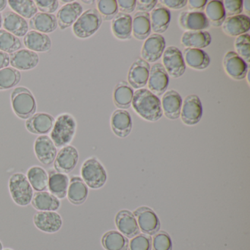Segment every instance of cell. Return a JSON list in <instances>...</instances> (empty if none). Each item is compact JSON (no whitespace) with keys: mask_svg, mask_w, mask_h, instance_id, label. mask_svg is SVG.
I'll return each instance as SVG.
<instances>
[{"mask_svg":"<svg viewBox=\"0 0 250 250\" xmlns=\"http://www.w3.org/2000/svg\"><path fill=\"white\" fill-rule=\"evenodd\" d=\"M131 105L141 118L150 122L159 121L163 115L160 99L147 89L134 91Z\"/></svg>","mask_w":250,"mask_h":250,"instance_id":"6da1fadb","label":"cell"},{"mask_svg":"<svg viewBox=\"0 0 250 250\" xmlns=\"http://www.w3.org/2000/svg\"><path fill=\"white\" fill-rule=\"evenodd\" d=\"M77 127V121L71 114L62 113L57 117L49 137L57 148L69 146L75 137Z\"/></svg>","mask_w":250,"mask_h":250,"instance_id":"7a4b0ae2","label":"cell"},{"mask_svg":"<svg viewBox=\"0 0 250 250\" xmlns=\"http://www.w3.org/2000/svg\"><path fill=\"white\" fill-rule=\"evenodd\" d=\"M11 106L18 118L27 120L36 113L37 109L36 99L27 87H18L11 95Z\"/></svg>","mask_w":250,"mask_h":250,"instance_id":"3957f363","label":"cell"},{"mask_svg":"<svg viewBox=\"0 0 250 250\" xmlns=\"http://www.w3.org/2000/svg\"><path fill=\"white\" fill-rule=\"evenodd\" d=\"M8 188L11 198L16 204L26 207L31 203L34 191L25 174H13L8 181Z\"/></svg>","mask_w":250,"mask_h":250,"instance_id":"277c9868","label":"cell"},{"mask_svg":"<svg viewBox=\"0 0 250 250\" xmlns=\"http://www.w3.org/2000/svg\"><path fill=\"white\" fill-rule=\"evenodd\" d=\"M102 21V16L97 10L95 8L87 10L73 24V33L79 39L91 37L100 28Z\"/></svg>","mask_w":250,"mask_h":250,"instance_id":"5b68a950","label":"cell"},{"mask_svg":"<svg viewBox=\"0 0 250 250\" xmlns=\"http://www.w3.org/2000/svg\"><path fill=\"white\" fill-rule=\"evenodd\" d=\"M81 178L93 189L102 188L107 179L106 169L96 157L86 159L81 167Z\"/></svg>","mask_w":250,"mask_h":250,"instance_id":"8992f818","label":"cell"},{"mask_svg":"<svg viewBox=\"0 0 250 250\" xmlns=\"http://www.w3.org/2000/svg\"><path fill=\"white\" fill-rule=\"evenodd\" d=\"M164 68L168 75L173 78H179L186 71V64L182 52L175 46H169L162 55Z\"/></svg>","mask_w":250,"mask_h":250,"instance_id":"52a82bcc","label":"cell"},{"mask_svg":"<svg viewBox=\"0 0 250 250\" xmlns=\"http://www.w3.org/2000/svg\"><path fill=\"white\" fill-rule=\"evenodd\" d=\"M133 214L137 219L139 228L144 234L155 235L160 229V221L156 213L147 206L136 209Z\"/></svg>","mask_w":250,"mask_h":250,"instance_id":"ba28073f","label":"cell"},{"mask_svg":"<svg viewBox=\"0 0 250 250\" xmlns=\"http://www.w3.org/2000/svg\"><path fill=\"white\" fill-rule=\"evenodd\" d=\"M203 112L200 98L196 95H189L183 102L180 117L186 125H194L200 122Z\"/></svg>","mask_w":250,"mask_h":250,"instance_id":"9c48e42d","label":"cell"},{"mask_svg":"<svg viewBox=\"0 0 250 250\" xmlns=\"http://www.w3.org/2000/svg\"><path fill=\"white\" fill-rule=\"evenodd\" d=\"M79 152L75 147L67 146L62 147L54 162V169L58 172L67 174L72 172L78 164Z\"/></svg>","mask_w":250,"mask_h":250,"instance_id":"30bf717a","label":"cell"},{"mask_svg":"<svg viewBox=\"0 0 250 250\" xmlns=\"http://www.w3.org/2000/svg\"><path fill=\"white\" fill-rule=\"evenodd\" d=\"M37 229L46 233H56L62 227V216L57 211H38L33 216Z\"/></svg>","mask_w":250,"mask_h":250,"instance_id":"8fae6325","label":"cell"},{"mask_svg":"<svg viewBox=\"0 0 250 250\" xmlns=\"http://www.w3.org/2000/svg\"><path fill=\"white\" fill-rule=\"evenodd\" d=\"M165 38L159 34H152L146 39L142 47V58L146 62H156L159 61L165 50Z\"/></svg>","mask_w":250,"mask_h":250,"instance_id":"7c38bea8","label":"cell"},{"mask_svg":"<svg viewBox=\"0 0 250 250\" xmlns=\"http://www.w3.org/2000/svg\"><path fill=\"white\" fill-rule=\"evenodd\" d=\"M169 75L163 65L156 63L150 68L149 74L148 84L149 90L156 96H161L165 94L169 85Z\"/></svg>","mask_w":250,"mask_h":250,"instance_id":"4fadbf2b","label":"cell"},{"mask_svg":"<svg viewBox=\"0 0 250 250\" xmlns=\"http://www.w3.org/2000/svg\"><path fill=\"white\" fill-rule=\"evenodd\" d=\"M34 152L38 160L46 166L53 164L58 154L56 146L47 135L37 137L34 143Z\"/></svg>","mask_w":250,"mask_h":250,"instance_id":"5bb4252c","label":"cell"},{"mask_svg":"<svg viewBox=\"0 0 250 250\" xmlns=\"http://www.w3.org/2000/svg\"><path fill=\"white\" fill-rule=\"evenodd\" d=\"M223 65L229 77L235 80H244L248 73V64L235 52H228L224 57Z\"/></svg>","mask_w":250,"mask_h":250,"instance_id":"9a60e30c","label":"cell"},{"mask_svg":"<svg viewBox=\"0 0 250 250\" xmlns=\"http://www.w3.org/2000/svg\"><path fill=\"white\" fill-rule=\"evenodd\" d=\"M150 70L148 62L141 58L136 60L128 71V84L137 90L143 88L147 84Z\"/></svg>","mask_w":250,"mask_h":250,"instance_id":"2e32d148","label":"cell"},{"mask_svg":"<svg viewBox=\"0 0 250 250\" xmlns=\"http://www.w3.org/2000/svg\"><path fill=\"white\" fill-rule=\"evenodd\" d=\"M55 119L45 112L35 113L26 121L25 127L29 132L38 135H46L52 131Z\"/></svg>","mask_w":250,"mask_h":250,"instance_id":"e0dca14e","label":"cell"},{"mask_svg":"<svg viewBox=\"0 0 250 250\" xmlns=\"http://www.w3.org/2000/svg\"><path fill=\"white\" fill-rule=\"evenodd\" d=\"M39 55L28 49H20L10 55V64L18 71L33 69L39 65Z\"/></svg>","mask_w":250,"mask_h":250,"instance_id":"ac0fdd59","label":"cell"},{"mask_svg":"<svg viewBox=\"0 0 250 250\" xmlns=\"http://www.w3.org/2000/svg\"><path fill=\"white\" fill-rule=\"evenodd\" d=\"M2 26L5 30L17 38L24 37L28 33L27 21L14 11H6L2 14Z\"/></svg>","mask_w":250,"mask_h":250,"instance_id":"d6986e66","label":"cell"},{"mask_svg":"<svg viewBox=\"0 0 250 250\" xmlns=\"http://www.w3.org/2000/svg\"><path fill=\"white\" fill-rule=\"evenodd\" d=\"M178 21L181 27L187 31H204L210 26L203 12L184 11L181 13Z\"/></svg>","mask_w":250,"mask_h":250,"instance_id":"ffe728a7","label":"cell"},{"mask_svg":"<svg viewBox=\"0 0 250 250\" xmlns=\"http://www.w3.org/2000/svg\"><path fill=\"white\" fill-rule=\"evenodd\" d=\"M161 104L162 112L167 118L176 120L180 118L183 100L176 90H169L165 92Z\"/></svg>","mask_w":250,"mask_h":250,"instance_id":"44dd1931","label":"cell"},{"mask_svg":"<svg viewBox=\"0 0 250 250\" xmlns=\"http://www.w3.org/2000/svg\"><path fill=\"white\" fill-rule=\"evenodd\" d=\"M83 8L78 2H73L63 5L57 14L58 24L61 30L71 27L83 14Z\"/></svg>","mask_w":250,"mask_h":250,"instance_id":"7402d4cb","label":"cell"},{"mask_svg":"<svg viewBox=\"0 0 250 250\" xmlns=\"http://www.w3.org/2000/svg\"><path fill=\"white\" fill-rule=\"evenodd\" d=\"M222 26L225 34L231 37H238L250 30V19L244 14L227 17Z\"/></svg>","mask_w":250,"mask_h":250,"instance_id":"603a6c76","label":"cell"},{"mask_svg":"<svg viewBox=\"0 0 250 250\" xmlns=\"http://www.w3.org/2000/svg\"><path fill=\"white\" fill-rule=\"evenodd\" d=\"M132 120L128 111L117 109L111 117V127L115 135L121 138L128 137L132 129Z\"/></svg>","mask_w":250,"mask_h":250,"instance_id":"cb8c5ba5","label":"cell"},{"mask_svg":"<svg viewBox=\"0 0 250 250\" xmlns=\"http://www.w3.org/2000/svg\"><path fill=\"white\" fill-rule=\"evenodd\" d=\"M88 194V187L83 178L77 175L71 177L66 195L68 201L74 206H80L86 201Z\"/></svg>","mask_w":250,"mask_h":250,"instance_id":"d4e9b609","label":"cell"},{"mask_svg":"<svg viewBox=\"0 0 250 250\" xmlns=\"http://www.w3.org/2000/svg\"><path fill=\"white\" fill-rule=\"evenodd\" d=\"M115 223L120 232L126 238H132L140 234V229L137 219L129 210H120L115 216Z\"/></svg>","mask_w":250,"mask_h":250,"instance_id":"484cf974","label":"cell"},{"mask_svg":"<svg viewBox=\"0 0 250 250\" xmlns=\"http://www.w3.org/2000/svg\"><path fill=\"white\" fill-rule=\"evenodd\" d=\"M48 189L49 192L60 200L65 198L69 185L70 178L67 174L57 172L55 169H50L48 172Z\"/></svg>","mask_w":250,"mask_h":250,"instance_id":"4316f807","label":"cell"},{"mask_svg":"<svg viewBox=\"0 0 250 250\" xmlns=\"http://www.w3.org/2000/svg\"><path fill=\"white\" fill-rule=\"evenodd\" d=\"M31 204L39 211H57L61 207V200L46 191L35 193Z\"/></svg>","mask_w":250,"mask_h":250,"instance_id":"83f0119b","label":"cell"},{"mask_svg":"<svg viewBox=\"0 0 250 250\" xmlns=\"http://www.w3.org/2000/svg\"><path fill=\"white\" fill-rule=\"evenodd\" d=\"M24 44L28 50L46 52L52 48V41L47 35L32 30L24 36Z\"/></svg>","mask_w":250,"mask_h":250,"instance_id":"f1b7e54d","label":"cell"},{"mask_svg":"<svg viewBox=\"0 0 250 250\" xmlns=\"http://www.w3.org/2000/svg\"><path fill=\"white\" fill-rule=\"evenodd\" d=\"M151 30L155 34L164 33L167 31L170 24V11L166 7L158 5L150 14Z\"/></svg>","mask_w":250,"mask_h":250,"instance_id":"f546056e","label":"cell"},{"mask_svg":"<svg viewBox=\"0 0 250 250\" xmlns=\"http://www.w3.org/2000/svg\"><path fill=\"white\" fill-rule=\"evenodd\" d=\"M183 57L185 64L193 69H206L210 63V57L203 49L186 48Z\"/></svg>","mask_w":250,"mask_h":250,"instance_id":"4dcf8cb0","label":"cell"},{"mask_svg":"<svg viewBox=\"0 0 250 250\" xmlns=\"http://www.w3.org/2000/svg\"><path fill=\"white\" fill-rule=\"evenodd\" d=\"M114 36L120 40H128L132 34V17L129 14L118 13L112 21Z\"/></svg>","mask_w":250,"mask_h":250,"instance_id":"1f68e13d","label":"cell"},{"mask_svg":"<svg viewBox=\"0 0 250 250\" xmlns=\"http://www.w3.org/2000/svg\"><path fill=\"white\" fill-rule=\"evenodd\" d=\"M210 43L211 36L207 31H186L181 37L183 46L191 49H204Z\"/></svg>","mask_w":250,"mask_h":250,"instance_id":"d6a6232c","label":"cell"},{"mask_svg":"<svg viewBox=\"0 0 250 250\" xmlns=\"http://www.w3.org/2000/svg\"><path fill=\"white\" fill-rule=\"evenodd\" d=\"M30 28L39 33H51L58 28V21L53 14L37 13L30 21Z\"/></svg>","mask_w":250,"mask_h":250,"instance_id":"836d02e7","label":"cell"},{"mask_svg":"<svg viewBox=\"0 0 250 250\" xmlns=\"http://www.w3.org/2000/svg\"><path fill=\"white\" fill-rule=\"evenodd\" d=\"M133 36L137 40L147 39L151 33L150 14L137 12L134 14L132 20Z\"/></svg>","mask_w":250,"mask_h":250,"instance_id":"e575fe53","label":"cell"},{"mask_svg":"<svg viewBox=\"0 0 250 250\" xmlns=\"http://www.w3.org/2000/svg\"><path fill=\"white\" fill-rule=\"evenodd\" d=\"M134 90L132 87L125 83L121 82L115 86L113 93V101L115 106L121 109H128L131 106Z\"/></svg>","mask_w":250,"mask_h":250,"instance_id":"d590c367","label":"cell"},{"mask_svg":"<svg viewBox=\"0 0 250 250\" xmlns=\"http://www.w3.org/2000/svg\"><path fill=\"white\" fill-rule=\"evenodd\" d=\"M27 179L33 190L44 191L48 188L49 175L48 172L40 166H33L27 172Z\"/></svg>","mask_w":250,"mask_h":250,"instance_id":"8d00e7d4","label":"cell"},{"mask_svg":"<svg viewBox=\"0 0 250 250\" xmlns=\"http://www.w3.org/2000/svg\"><path fill=\"white\" fill-rule=\"evenodd\" d=\"M204 14L208 20L209 24L215 27L222 26L226 19L223 2L222 1L213 0L208 2Z\"/></svg>","mask_w":250,"mask_h":250,"instance_id":"74e56055","label":"cell"},{"mask_svg":"<svg viewBox=\"0 0 250 250\" xmlns=\"http://www.w3.org/2000/svg\"><path fill=\"white\" fill-rule=\"evenodd\" d=\"M102 244L106 250H128V238L115 230L106 232L102 236Z\"/></svg>","mask_w":250,"mask_h":250,"instance_id":"f35d334b","label":"cell"},{"mask_svg":"<svg viewBox=\"0 0 250 250\" xmlns=\"http://www.w3.org/2000/svg\"><path fill=\"white\" fill-rule=\"evenodd\" d=\"M8 3L14 13L24 19H32L38 12L37 7L32 0H10Z\"/></svg>","mask_w":250,"mask_h":250,"instance_id":"ab89813d","label":"cell"},{"mask_svg":"<svg viewBox=\"0 0 250 250\" xmlns=\"http://www.w3.org/2000/svg\"><path fill=\"white\" fill-rule=\"evenodd\" d=\"M21 74L20 71L7 67L0 70V90H9L17 85L21 81Z\"/></svg>","mask_w":250,"mask_h":250,"instance_id":"60d3db41","label":"cell"},{"mask_svg":"<svg viewBox=\"0 0 250 250\" xmlns=\"http://www.w3.org/2000/svg\"><path fill=\"white\" fill-rule=\"evenodd\" d=\"M21 41L6 30H0V51L7 54H12L20 50Z\"/></svg>","mask_w":250,"mask_h":250,"instance_id":"b9f144b4","label":"cell"},{"mask_svg":"<svg viewBox=\"0 0 250 250\" xmlns=\"http://www.w3.org/2000/svg\"><path fill=\"white\" fill-rule=\"evenodd\" d=\"M97 11L102 20L109 21L113 20L118 14V2L116 0H99L97 2Z\"/></svg>","mask_w":250,"mask_h":250,"instance_id":"7bdbcfd3","label":"cell"},{"mask_svg":"<svg viewBox=\"0 0 250 250\" xmlns=\"http://www.w3.org/2000/svg\"><path fill=\"white\" fill-rule=\"evenodd\" d=\"M235 49L236 53L247 62H250V36L248 33L238 36L235 39Z\"/></svg>","mask_w":250,"mask_h":250,"instance_id":"ee69618b","label":"cell"},{"mask_svg":"<svg viewBox=\"0 0 250 250\" xmlns=\"http://www.w3.org/2000/svg\"><path fill=\"white\" fill-rule=\"evenodd\" d=\"M152 238L146 234H138L133 237L128 244V250H151Z\"/></svg>","mask_w":250,"mask_h":250,"instance_id":"f6af8a7d","label":"cell"},{"mask_svg":"<svg viewBox=\"0 0 250 250\" xmlns=\"http://www.w3.org/2000/svg\"><path fill=\"white\" fill-rule=\"evenodd\" d=\"M153 250H172V243L169 234L165 231L156 232L152 239Z\"/></svg>","mask_w":250,"mask_h":250,"instance_id":"bcb514c9","label":"cell"},{"mask_svg":"<svg viewBox=\"0 0 250 250\" xmlns=\"http://www.w3.org/2000/svg\"><path fill=\"white\" fill-rule=\"evenodd\" d=\"M226 17L240 15L243 11V1L241 0H225L223 2Z\"/></svg>","mask_w":250,"mask_h":250,"instance_id":"7dc6e473","label":"cell"},{"mask_svg":"<svg viewBox=\"0 0 250 250\" xmlns=\"http://www.w3.org/2000/svg\"><path fill=\"white\" fill-rule=\"evenodd\" d=\"M59 1L57 0H36L35 1L38 11L44 14H52L58 10Z\"/></svg>","mask_w":250,"mask_h":250,"instance_id":"c3c4849f","label":"cell"},{"mask_svg":"<svg viewBox=\"0 0 250 250\" xmlns=\"http://www.w3.org/2000/svg\"><path fill=\"white\" fill-rule=\"evenodd\" d=\"M118 11L121 13L125 14H129L136 9L137 1L136 0H118Z\"/></svg>","mask_w":250,"mask_h":250,"instance_id":"681fc988","label":"cell"},{"mask_svg":"<svg viewBox=\"0 0 250 250\" xmlns=\"http://www.w3.org/2000/svg\"><path fill=\"white\" fill-rule=\"evenodd\" d=\"M157 4V0H139L137 1L136 9L138 10V12L149 13L156 8Z\"/></svg>","mask_w":250,"mask_h":250,"instance_id":"f907efd6","label":"cell"},{"mask_svg":"<svg viewBox=\"0 0 250 250\" xmlns=\"http://www.w3.org/2000/svg\"><path fill=\"white\" fill-rule=\"evenodd\" d=\"M160 2L168 9L179 10L187 5V0H162Z\"/></svg>","mask_w":250,"mask_h":250,"instance_id":"816d5d0a","label":"cell"},{"mask_svg":"<svg viewBox=\"0 0 250 250\" xmlns=\"http://www.w3.org/2000/svg\"><path fill=\"white\" fill-rule=\"evenodd\" d=\"M208 1L206 0H189L187 1L188 8L194 12H203L206 8Z\"/></svg>","mask_w":250,"mask_h":250,"instance_id":"f5cc1de1","label":"cell"},{"mask_svg":"<svg viewBox=\"0 0 250 250\" xmlns=\"http://www.w3.org/2000/svg\"><path fill=\"white\" fill-rule=\"evenodd\" d=\"M10 65V55L0 51V70L7 68Z\"/></svg>","mask_w":250,"mask_h":250,"instance_id":"db71d44e","label":"cell"},{"mask_svg":"<svg viewBox=\"0 0 250 250\" xmlns=\"http://www.w3.org/2000/svg\"><path fill=\"white\" fill-rule=\"evenodd\" d=\"M7 5H8V1L5 0H0V12H2V11L5 10L6 8Z\"/></svg>","mask_w":250,"mask_h":250,"instance_id":"11a10c76","label":"cell"},{"mask_svg":"<svg viewBox=\"0 0 250 250\" xmlns=\"http://www.w3.org/2000/svg\"><path fill=\"white\" fill-rule=\"evenodd\" d=\"M244 7V10H245L247 14L250 13V1H243V8Z\"/></svg>","mask_w":250,"mask_h":250,"instance_id":"9f6ffc18","label":"cell"},{"mask_svg":"<svg viewBox=\"0 0 250 250\" xmlns=\"http://www.w3.org/2000/svg\"><path fill=\"white\" fill-rule=\"evenodd\" d=\"M84 3L87 4V5H90V4L93 3L94 1H83Z\"/></svg>","mask_w":250,"mask_h":250,"instance_id":"6f0895ef","label":"cell"},{"mask_svg":"<svg viewBox=\"0 0 250 250\" xmlns=\"http://www.w3.org/2000/svg\"><path fill=\"white\" fill-rule=\"evenodd\" d=\"M61 2L62 3H71V2H73V1H61Z\"/></svg>","mask_w":250,"mask_h":250,"instance_id":"680465c9","label":"cell"},{"mask_svg":"<svg viewBox=\"0 0 250 250\" xmlns=\"http://www.w3.org/2000/svg\"><path fill=\"white\" fill-rule=\"evenodd\" d=\"M2 27V15L0 14V28Z\"/></svg>","mask_w":250,"mask_h":250,"instance_id":"91938a15","label":"cell"},{"mask_svg":"<svg viewBox=\"0 0 250 250\" xmlns=\"http://www.w3.org/2000/svg\"><path fill=\"white\" fill-rule=\"evenodd\" d=\"M3 250V245H2V243L0 241V250Z\"/></svg>","mask_w":250,"mask_h":250,"instance_id":"94428289","label":"cell"},{"mask_svg":"<svg viewBox=\"0 0 250 250\" xmlns=\"http://www.w3.org/2000/svg\"><path fill=\"white\" fill-rule=\"evenodd\" d=\"M13 250V249H11V248H5V249H3V250Z\"/></svg>","mask_w":250,"mask_h":250,"instance_id":"6125c7cd","label":"cell"}]
</instances>
